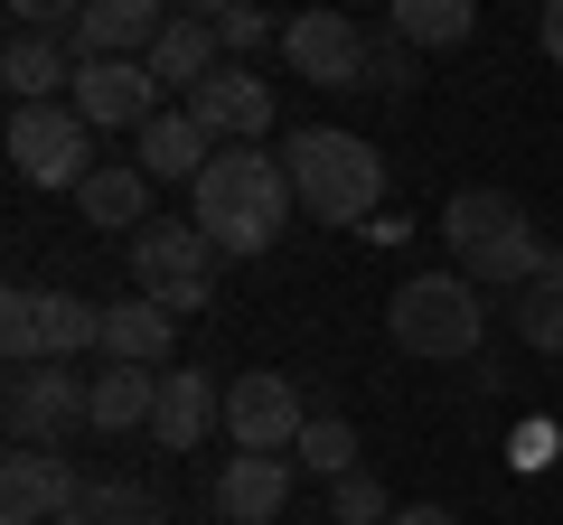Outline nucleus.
<instances>
[{
  "label": "nucleus",
  "instance_id": "39448f33",
  "mask_svg": "<svg viewBox=\"0 0 563 525\" xmlns=\"http://www.w3.org/2000/svg\"><path fill=\"white\" fill-rule=\"evenodd\" d=\"M217 244H207V225H169V216H151L132 235V282L151 291V301L169 310V320H198L207 301H217Z\"/></svg>",
  "mask_w": 563,
  "mask_h": 525
},
{
  "label": "nucleus",
  "instance_id": "9d476101",
  "mask_svg": "<svg viewBox=\"0 0 563 525\" xmlns=\"http://www.w3.org/2000/svg\"><path fill=\"white\" fill-rule=\"evenodd\" d=\"M66 103H76L95 132H141V122L161 113V76H151V57H85Z\"/></svg>",
  "mask_w": 563,
  "mask_h": 525
},
{
  "label": "nucleus",
  "instance_id": "20e7f679",
  "mask_svg": "<svg viewBox=\"0 0 563 525\" xmlns=\"http://www.w3.org/2000/svg\"><path fill=\"white\" fill-rule=\"evenodd\" d=\"M385 328H395L404 357H479L488 338V301L470 272H413V282H395V301H385Z\"/></svg>",
  "mask_w": 563,
  "mask_h": 525
},
{
  "label": "nucleus",
  "instance_id": "6ab92c4d",
  "mask_svg": "<svg viewBox=\"0 0 563 525\" xmlns=\"http://www.w3.org/2000/svg\"><path fill=\"white\" fill-rule=\"evenodd\" d=\"M169 338H179V320H169L151 291H132V301H103V357H113V366H161Z\"/></svg>",
  "mask_w": 563,
  "mask_h": 525
},
{
  "label": "nucleus",
  "instance_id": "0eeeda50",
  "mask_svg": "<svg viewBox=\"0 0 563 525\" xmlns=\"http://www.w3.org/2000/svg\"><path fill=\"white\" fill-rule=\"evenodd\" d=\"M85 413H95V376H76L66 357H47V366H10V394H0V423H10V442H66Z\"/></svg>",
  "mask_w": 563,
  "mask_h": 525
},
{
  "label": "nucleus",
  "instance_id": "ddd939ff",
  "mask_svg": "<svg viewBox=\"0 0 563 525\" xmlns=\"http://www.w3.org/2000/svg\"><path fill=\"white\" fill-rule=\"evenodd\" d=\"M179 20V0H85V20L66 29V47L85 57H151V38Z\"/></svg>",
  "mask_w": 563,
  "mask_h": 525
},
{
  "label": "nucleus",
  "instance_id": "dca6fc26",
  "mask_svg": "<svg viewBox=\"0 0 563 525\" xmlns=\"http://www.w3.org/2000/svg\"><path fill=\"white\" fill-rule=\"evenodd\" d=\"M225 423V394L207 384V366H161V413H151V442L161 450H198Z\"/></svg>",
  "mask_w": 563,
  "mask_h": 525
},
{
  "label": "nucleus",
  "instance_id": "9b49d317",
  "mask_svg": "<svg viewBox=\"0 0 563 525\" xmlns=\"http://www.w3.org/2000/svg\"><path fill=\"white\" fill-rule=\"evenodd\" d=\"M95 479H76V460H66L57 442H20L10 460H0V516H38V525H57L66 506L85 498Z\"/></svg>",
  "mask_w": 563,
  "mask_h": 525
},
{
  "label": "nucleus",
  "instance_id": "f3484780",
  "mask_svg": "<svg viewBox=\"0 0 563 525\" xmlns=\"http://www.w3.org/2000/svg\"><path fill=\"white\" fill-rule=\"evenodd\" d=\"M151 169L141 160H103L95 179L76 188V206H85V225H103V235H141V225H151Z\"/></svg>",
  "mask_w": 563,
  "mask_h": 525
},
{
  "label": "nucleus",
  "instance_id": "f257e3e1",
  "mask_svg": "<svg viewBox=\"0 0 563 525\" xmlns=\"http://www.w3.org/2000/svg\"><path fill=\"white\" fill-rule=\"evenodd\" d=\"M291 169L273 160V150H254V142H235V150H217V160L198 169V216L188 225H207V244L217 254H273L282 244V225H291Z\"/></svg>",
  "mask_w": 563,
  "mask_h": 525
},
{
  "label": "nucleus",
  "instance_id": "a878e982",
  "mask_svg": "<svg viewBox=\"0 0 563 525\" xmlns=\"http://www.w3.org/2000/svg\"><path fill=\"white\" fill-rule=\"evenodd\" d=\"M291 460L310 469V479H357V423H339V413H310L301 423V442H291Z\"/></svg>",
  "mask_w": 563,
  "mask_h": 525
},
{
  "label": "nucleus",
  "instance_id": "c85d7f7f",
  "mask_svg": "<svg viewBox=\"0 0 563 525\" xmlns=\"http://www.w3.org/2000/svg\"><path fill=\"white\" fill-rule=\"evenodd\" d=\"M413 66H422V47H404L395 29H376V47H366V85H376V94H404Z\"/></svg>",
  "mask_w": 563,
  "mask_h": 525
},
{
  "label": "nucleus",
  "instance_id": "c756f323",
  "mask_svg": "<svg viewBox=\"0 0 563 525\" xmlns=\"http://www.w3.org/2000/svg\"><path fill=\"white\" fill-rule=\"evenodd\" d=\"M217 38H225V57L244 66L263 38H273V10H254V0H244V10H225V20H217Z\"/></svg>",
  "mask_w": 563,
  "mask_h": 525
},
{
  "label": "nucleus",
  "instance_id": "393cba45",
  "mask_svg": "<svg viewBox=\"0 0 563 525\" xmlns=\"http://www.w3.org/2000/svg\"><path fill=\"white\" fill-rule=\"evenodd\" d=\"M57 525H169V506L151 498V488H132V479H95Z\"/></svg>",
  "mask_w": 563,
  "mask_h": 525
},
{
  "label": "nucleus",
  "instance_id": "7c9ffc66",
  "mask_svg": "<svg viewBox=\"0 0 563 525\" xmlns=\"http://www.w3.org/2000/svg\"><path fill=\"white\" fill-rule=\"evenodd\" d=\"M10 20H20V29H47V38H66V29L85 20V0H10Z\"/></svg>",
  "mask_w": 563,
  "mask_h": 525
},
{
  "label": "nucleus",
  "instance_id": "72a5a7b5",
  "mask_svg": "<svg viewBox=\"0 0 563 525\" xmlns=\"http://www.w3.org/2000/svg\"><path fill=\"white\" fill-rule=\"evenodd\" d=\"M188 20H225V10H244V0H179Z\"/></svg>",
  "mask_w": 563,
  "mask_h": 525
},
{
  "label": "nucleus",
  "instance_id": "473e14b6",
  "mask_svg": "<svg viewBox=\"0 0 563 525\" xmlns=\"http://www.w3.org/2000/svg\"><path fill=\"white\" fill-rule=\"evenodd\" d=\"M385 525H461V516H451V506H395Z\"/></svg>",
  "mask_w": 563,
  "mask_h": 525
},
{
  "label": "nucleus",
  "instance_id": "b1692460",
  "mask_svg": "<svg viewBox=\"0 0 563 525\" xmlns=\"http://www.w3.org/2000/svg\"><path fill=\"white\" fill-rule=\"evenodd\" d=\"M38 338H47V357H103V301H85V291H47L38 282Z\"/></svg>",
  "mask_w": 563,
  "mask_h": 525
},
{
  "label": "nucleus",
  "instance_id": "f704fd0d",
  "mask_svg": "<svg viewBox=\"0 0 563 525\" xmlns=\"http://www.w3.org/2000/svg\"><path fill=\"white\" fill-rule=\"evenodd\" d=\"M0 525H38V516H0Z\"/></svg>",
  "mask_w": 563,
  "mask_h": 525
},
{
  "label": "nucleus",
  "instance_id": "aec40b11",
  "mask_svg": "<svg viewBox=\"0 0 563 525\" xmlns=\"http://www.w3.org/2000/svg\"><path fill=\"white\" fill-rule=\"evenodd\" d=\"M507 328H517L536 357H563V244L544 254V272H526V282L507 291Z\"/></svg>",
  "mask_w": 563,
  "mask_h": 525
},
{
  "label": "nucleus",
  "instance_id": "412c9836",
  "mask_svg": "<svg viewBox=\"0 0 563 525\" xmlns=\"http://www.w3.org/2000/svg\"><path fill=\"white\" fill-rule=\"evenodd\" d=\"M151 413H161V366H113L103 357L85 432H151Z\"/></svg>",
  "mask_w": 563,
  "mask_h": 525
},
{
  "label": "nucleus",
  "instance_id": "2f4dec72",
  "mask_svg": "<svg viewBox=\"0 0 563 525\" xmlns=\"http://www.w3.org/2000/svg\"><path fill=\"white\" fill-rule=\"evenodd\" d=\"M536 38H544V57L563 66V0H544V20H536Z\"/></svg>",
  "mask_w": 563,
  "mask_h": 525
},
{
  "label": "nucleus",
  "instance_id": "cd10ccee",
  "mask_svg": "<svg viewBox=\"0 0 563 525\" xmlns=\"http://www.w3.org/2000/svg\"><path fill=\"white\" fill-rule=\"evenodd\" d=\"M329 516H339V525H385V516H395V498H385V479H366V469H357V479L329 488Z\"/></svg>",
  "mask_w": 563,
  "mask_h": 525
},
{
  "label": "nucleus",
  "instance_id": "a211bd4d",
  "mask_svg": "<svg viewBox=\"0 0 563 525\" xmlns=\"http://www.w3.org/2000/svg\"><path fill=\"white\" fill-rule=\"evenodd\" d=\"M132 160L151 169V179H188V188H198V169L217 160V150H207V132H198V113H188V103H179V113L161 103V113L132 132Z\"/></svg>",
  "mask_w": 563,
  "mask_h": 525
},
{
  "label": "nucleus",
  "instance_id": "4468645a",
  "mask_svg": "<svg viewBox=\"0 0 563 525\" xmlns=\"http://www.w3.org/2000/svg\"><path fill=\"white\" fill-rule=\"evenodd\" d=\"M207 498H217L225 525H273L282 506H291V460H273V450H235Z\"/></svg>",
  "mask_w": 563,
  "mask_h": 525
},
{
  "label": "nucleus",
  "instance_id": "f03ea898",
  "mask_svg": "<svg viewBox=\"0 0 563 525\" xmlns=\"http://www.w3.org/2000/svg\"><path fill=\"white\" fill-rule=\"evenodd\" d=\"M282 169H291L301 216H320V225H376L385 216V160L357 142V132H339V122L282 132Z\"/></svg>",
  "mask_w": 563,
  "mask_h": 525
},
{
  "label": "nucleus",
  "instance_id": "4be33fe9",
  "mask_svg": "<svg viewBox=\"0 0 563 525\" xmlns=\"http://www.w3.org/2000/svg\"><path fill=\"white\" fill-rule=\"evenodd\" d=\"M217 66H225L217 20H188V10H179V20H169L161 38H151V76H161V85H179V94H188V85H207Z\"/></svg>",
  "mask_w": 563,
  "mask_h": 525
},
{
  "label": "nucleus",
  "instance_id": "f8f14e48",
  "mask_svg": "<svg viewBox=\"0 0 563 525\" xmlns=\"http://www.w3.org/2000/svg\"><path fill=\"white\" fill-rule=\"evenodd\" d=\"M188 113H198L207 142H263V132H273V85L225 57L207 85H188Z\"/></svg>",
  "mask_w": 563,
  "mask_h": 525
},
{
  "label": "nucleus",
  "instance_id": "1a4fd4ad",
  "mask_svg": "<svg viewBox=\"0 0 563 525\" xmlns=\"http://www.w3.org/2000/svg\"><path fill=\"white\" fill-rule=\"evenodd\" d=\"M301 423H310V404H301V376H282V366H263V376H235L225 384V442L235 450H291L301 442Z\"/></svg>",
  "mask_w": 563,
  "mask_h": 525
},
{
  "label": "nucleus",
  "instance_id": "5701e85b",
  "mask_svg": "<svg viewBox=\"0 0 563 525\" xmlns=\"http://www.w3.org/2000/svg\"><path fill=\"white\" fill-rule=\"evenodd\" d=\"M385 29H395L404 47H422V57H442V47H470L479 0H395V10H385Z\"/></svg>",
  "mask_w": 563,
  "mask_h": 525
},
{
  "label": "nucleus",
  "instance_id": "423d86ee",
  "mask_svg": "<svg viewBox=\"0 0 563 525\" xmlns=\"http://www.w3.org/2000/svg\"><path fill=\"white\" fill-rule=\"evenodd\" d=\"M10 169L29 188H85L95 179V122L76 103H10Z\"/></svg>",
  "mask_w": 563,
  "mask_h": 525
},
{
  "label": "nucleus",
  "instance_id": "7ed1b4c3",
  "mask_svg": "<svg viewBox=\"0 0 563 525\" xmlns=\"http://www.w3.org/2000/svg\"><path fill=\"white\" fill-rule=\"evenodd\" d=\"M442 244H451V272H470L479 291H517L526 272H544V254H554L507 188H461V198L442 206Z\"/></svg>",
  "mask_w": 563,
  "mask_h": 525
},
{
  "label": "nucleus",
  "instance_id": "bb28decb",
  "mask_svg": "<svg viewBox=\"0 0 563 525\" xmlns=\"http://www.w3.org/2000/svg\"><path fill=\"white\" fill-rule=\"evenodd\" d=\"M0 357H10V366H47V338H38V282H10V301H0Z\"/></svg>",
  "mask_w": 563,
  "mask_h": 525
},
{
  "label": "nucleus",
  "instance_id": "2eb2a0df",
  "mask_svg": "<svg viewBox=\"0 0 563 525\" xmlns=\"http://www.w3.org/2000/svg\"><path fill=\"white\" fill-rule=\"evenodd\" d=\"M0 85H10V103H66V94H76V47L47 38V29H10V47H0Z\"/></svg>",
  "mask_w": 563,
  "mask_h": 525
},
{
  "label": "nucleus",
  "instance_id": "6e6552de",
  "mask_svg": "<svg viewBox=\"0 0 563 525\" xmlns=\"http://www.w3.org/2000/svg\"><path fill=\"white\" fill-rule=\"evenodd\" d=\"M366 47H376V29H357L347 10H301V20L282 29V66L301 85H329V94L366 85Z\"/></svg>",
  "mask_w": 563,
  "mask_h": 525
}]
</instances>
